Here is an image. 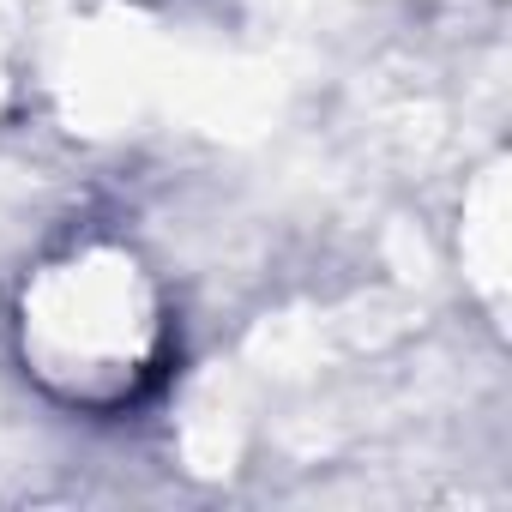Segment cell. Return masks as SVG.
Returning a JSON list of instances; mask_svg holds the SVG:
<instances>
[{
    "label": "cell",
    "instance_id": "obj_1",
    "mask_svg": "<svg viewBox=\"0 0 512 512\" xmlns=\"http://www.w3.org/2000/svg\"><path fill=\"white\" fill-rule=\"evenodd\" d=\"M25 368L73 410H127L169 368V320L151 272L115 241L55 253L19 296Z\"/></svg>",
    "mask_w": 512,
    "mask_h": 512
}]
</instances>
